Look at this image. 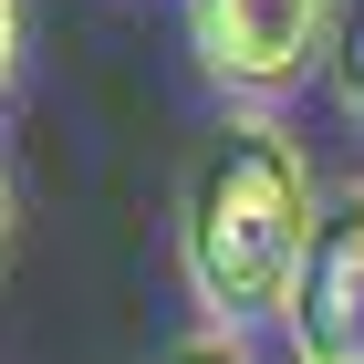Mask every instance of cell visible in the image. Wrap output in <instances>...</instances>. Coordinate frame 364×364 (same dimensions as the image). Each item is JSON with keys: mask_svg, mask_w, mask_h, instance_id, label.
Instances as JSON below:
<instances>
[{"mask_svg": "<svg viewBox=\"0 0 364 364\" xmlns=\"http://www.w3.org/2000/svg\"><path fill=\"white\" fill-rule=\"evenodd\" d=\"M312 167L260 105H240L219 136L198 146L188 188H177V271H188L208 323H260L291 302V271L312 250Z\"/></svg>", "mask_w": 364, "mask_h": 364, "instance_id": "cell-1", "label": "cell"}, {"mask_svg": "<svg viewBox=\"0 0 364 364\" xmlns=\"http://www.w3.org/2000/svg\"><path fill=\"white\" fill-rule=\"evenodd\" d=\"M188 42L229 105H281L333 42V0H188Z\"/></svg>", "mask_w": 364, "mask_h": 364, "instance_id": "cell-2", "label": "cell"}, {"mask_svg": "<svg viewBox=\"0 0 364 364\" xmlns=\"http://www.w3.org/2000/svg\"><path fill=\"white\" fill-rule=\"evenodd\" d=\"M291 364H364V177H343L312 219V250L281 302Z\"/></svg>", "mask_w": 364, "mask_h": 364, "instance_id": "cell-3", "label": "cell"}, {"mask_svg": "<svg viewBox=\"0 0 364 364\" xmlns=\"http://www.w3.org/2000/svg\"><path fill=\"white\" fill-rule=\"evenodd\" d=\"M323 84L364 125V0H333V42H323Z\"/></svg>", "mask_w": 364, "mask_h": 364, "instance_id": "cell-4", "label": "cell"}, {"mask_svg": "<svg viewBox=\"0 0 364 364\" xmlns=\"http://www.w3.org/2000/svg\"><path fill=\"white\" fill-rule=\"evenodd\" d=\"M167 364H250V343H240V323H208V333H188Z\"/></svg>", "mask_w": 364, "mask_h": 364, "instance_id": "cell-5", "label": "cell"}, {"mask_svg": "<svg viewBox=\"0 0 364 364\" xmlns=\"http://www.w3.org/2000/svg\"><path fill=\"white\" fill-rule=\"evenodd\" d=\"M11 73H21V0H0V94H11Z\"/></svg>", "mask_w": 364, "mask_h": 364, "instance_id": "cell-6", "label": "cell"}, {"mask_svg": "<svg viewBox=\"0 0 364 364\" xmlns=\"http://www.w3.org/2000/svg\"><path fill=\"white\" fill-rule=\"evenodd\" d=\"M11 219H21V198H11V167H0V271H11Z\"/></svg>", "mask_w": 364, "mask_h": 364, "instance_id": "cell-7", "label": "cell"}]
</instances>
